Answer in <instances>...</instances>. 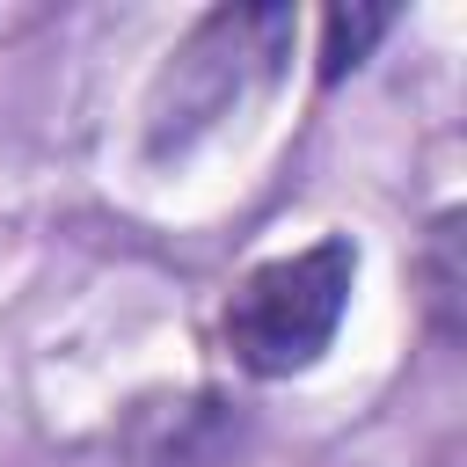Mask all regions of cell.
<instances>
[{
  "label": "cell",
  "mask_w": 467,
  "mask_h": 467,
  "mask_svg": "<svg viewBox=\"0 0 467 467\" xmlns=\"http://www.w3.org/2000/svg\"><path fill=\"white\" fill-rule=\"evenodd\" d=\"M350 285H358V241L350 234H321L292 255L255 263L234 299H226V350L248 379H292L306 365H321V350L336 343L343 314H350Z\"/></svg>",
  "instance_id": "2"
},
{
  "label": "cell",
  "mask_w": 467,
  "mask_h": 467,
  "mask_svg": "<svg viewBox=\"0 0 467 467\" xmlns=\"http://www.w3.org/2000/svg\"><path fill=\"white\" fill-rule=\"evenodd\" d=\"M394 29V7H328L321 15V80L336 88L343 73L365 66V51Z\"/></svg>",
  "instance_id": "3"
},
{
  "label": "cell",
  "mask_w": 467,
  "mask_h": 467,
  "mask_svg": "<svg viewBox=\"0 0 467 467\" xmlns=\"http://www.w3.org/2000/svg\"><path fill=\"white\" fill-rule=\"evenodd\" d=\"M299 15L292 7H212L190 22V36L168 51V66L153 73L146 95V153H190L212 124H226L241 109L248 88H263L285 58H292Z\"/></svg>",
  "instance_id": "1"
}]
</instances>
